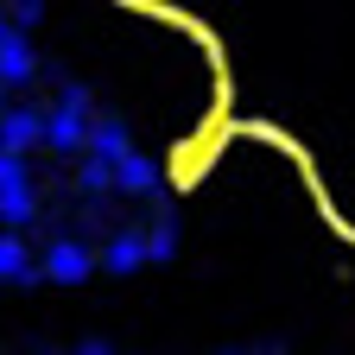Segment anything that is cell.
Segmentation results:
<instances>
[{
  "instance_id": "1",
  "label": "cell",
  "mask_w": 355,
  "mask_h": 355,
  "mask_svg": "<svg viewBox=\"0 0 355 355\" xmlns=\"http://www.w3.org/2000/svg\"><path fill=\"white\" fill-rule=\"evenodd\" d=\"M44 146H58V153H89V89H83V83H64L58 108L44 114Z\"/></svg>"
},
{
  "instance_id": "7",
  "label": "cell",
  "mask_w": 355,
  "mask_h": 355,
  "mask_svg": "<svg viewBox=\"0 0 355 355\" xmlns=\"http://www.w3.org/2000/svg\"><path fill=\"white\" fill-rule=\"evenodd\" d=\"M89 153H96V159H127L133 146H127V121L121 114H96V121H89Z\"/></svg>"
},
{
  "instance_id": "4",
  "label": "cell",
  "mask_w": 355,
  "mask_h": 355,
  "mask_svg": "<svg viewBox=\"0 0 355 355\" xmlns=\"http://www.w3.org/2000/svg\"><path fill=\"white\" fill-rule=\"evenodd\" d=\"M38 279V266L26 254V235L19 229H0V286H32Z\"/></svg>"
},
{
  "instance_id": "14",
  "label": "cell",
  "mask_w": 355,
  "mask_h": 355,
  "mask_svg": "<svg viewBox=\"0 0 355 355\" xmlns=\"http://www.w3.org/2000/svg\"><path fill=\"white\" fill-rule=\"evenodd\" d=\"M7 38H13V26H7V13H0V44H7Z\"/></svg>"
},
{
  "instance_id": "6",
  "label": "cell",
  "mask_w": 355,
  "mask_h": 355,
  "mask_svg": "<svg viewBox=\"0 0 355 355\" xmlns=\"http://www.w3.org/2000/svg\"><path fill=\"white\" fill-rule=\"evenodd\" d=\"M102 266H108V273H140V266H146V235L140 229H121V235H108V248H102Z\"/></svg>"
},
{
  "instance_id": "15",
  "label": "cell",
  "mask_w": 355,
  "mask_h": 355,
  "mask_svg": "<svg viewBox=\"0 0 355 355\" xmlns=\"http://www.w3.org/2000/svg\"><path fill=\"white\" fill-rule=\"evenodd\" d=\"M0 108H7V83H0Z\"/></svg>"
},
{
  "instance_id": "3",
  "label": "cell",
  "mask_w": 355,
  "mask_h": 355,
  "mask_svg": "<svg viewBox=\"0 0 355 355\" xmlns=\"http://www.w3.org/2000/svg\"><path fill=\"white\" fill-rule=\"evenodd\" d=\"M44 140V114L38 108H0V153H32Z\"/></svg>"
},
{
  "instance_id": "2",
  "label": "cell",
  "mask_w": 355,
  "mask_h": 355,
  "mask_svg": "<svg viewBox=\"0 0 355 355\" xmlns=\"http://www.w3.org/2000/svg\"><path fill=\"white\" fill-rule=\"evenodd\" d=\"M89 266H96V254H89L83 241H51L44 248V279H58V286H76V279H89Z\"/></svg>"
},
{
  "instance_id": "13",
  "label": "cell",
  "mask_w": 355,
  "mask_h": 355,
  "mask_svg": "<svg viewBox=\"0 0 355 355\" xmlns=\"http://www.w3.org/2000/svg\"><path fill=\"white\" fill-rule=\"evenodd\" d=\"M26 184V159L19 153H0V191H19Z\"/></svg>"
},
{
  "instance_id": "9",
  "label": "cell",
  "mask_w": 355,
  "mask_h": 355,
  "mask_svg": "<svg viewBox=\"0 0 355 355\" xmlns=\"http://www.w3.org/2000/svg\"><path fill=\"white\" fill-rule=\"evenodd\" d=\"M171 254H178V222H171V209L159 197V222H153V235H146V260H171Z\"/></svg>"
},
{
  "instance_id": "8",
  "label": "cell",
  "mask_w": 355,
  "mask_h": 355,
  "mask_svg": "<svg viewBox=\"0 0 355 355\" xmlns=\"http://www.w3.org/2000/svg\"><path fill=\"white\" fill-rule=\"evenodd\" d=\"M32 76H38V58H32V44L13 32L7 44H0V83L13 89V83H32Z\"/></svg>"
},
{
  "instance_id": "12",
  "label": "cell",
  "mask_w": 355,
  "mask_h": 355,
  "mask_svg": "<svg viewBox=\"0 0 355 355\" xmlns=\"http://www.w3.org/2000/svg\"><path fill=\"white\" fill-rule=\"evenodd\" d=\"M38 19H44L38 0H7V26H13V32H26V26H38Z\"/></svg>"
},
{
  "instance_id": "11",
  "label": "cell",
  "mask_w": 355,
  "mask_h": 355,
  "mask_svg": "<svg viewBox=\"0 0 355 355\" xmlns=\"http://www.w3.org/2000/svg\"><path fill=\"white\" fill-rule=\"evenodd\" d=\"M76 184H83L89 197H96V191H108V184H114V165H108V159H96V153H83V171H76Z\"/></svg>"
},
{
  "instance_id": "10",
  "label": "cell",
  "mask_w": 355,
  "mask_h": 355,
  "mask_svg": "<svg viewBox=\"0 0 355 355\" xmlns=\"http://www.w3.org/2000/svg\"><path fill=\"white\" fill-rule=\"evenodd\" d=\"M32 184H19V191H0V222H7V229H26L32 222Z\"/></svg>"
},
{
  "instance_id": "5",
  "label": "cell",
  "mask_w": 355,
  "mask_h": 355,
  "mask_svg": "<svg viewBox=\"0 0 355 355\" xmlns=\"http://www.w3.org/2000/svg\"><path fill=\"white\" fill-rule=\"evenodd\" d=\"M114 191H127V197H159V165L146 153L114 159Z\"/></svg>"
}]
</instances>
